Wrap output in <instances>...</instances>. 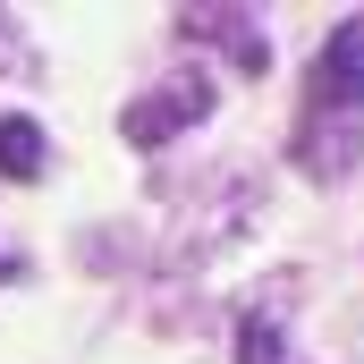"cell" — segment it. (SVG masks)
<instances>
[{"label": "cell", "mask_w": 364, "mask_h": 364, "mask_svg": "<svg viewBox=\"0 0 364 364\" xmlns=\"http://www.w3.org/2000/svg\"><path fill=\"white\" fill-rule=\"evenodd\" d=\"M237 364H296L288 348H279V322H272V314H255V322L237 331Z\"/></svg>", "instance_id": "277c9868"}, {"label": "cell", "mask_w": 364, "mask_h": 364, "mask_svg": "<svg viewBox=\"0 0 364 364\" xmlns=\"http://www.w3.org/2000/svg\"><path fill=\"white\" fill-rule=\"evenodd\" d=\"M305 93H314V119H322V110H348V119H356L364 110V17H348V26L322 43Z\"/></svg>", "instance_id": "6da1fadb"}, {"label": "cell", "mask_w": 364, "mask_h": 364, "mask_svg": "<svg viewBox=\"0 0 364 364\" xmlns=\"http://www.w3.org/2000/svg\"><path fill=\"white\" fill-rule=\"evenodd\" d=\"M0 178H43V127L26 110L0 119Z\"/></svg>", "instance_id": "3957f363"}, {"label": "cell", "mask_w": 364, "mask_h": 364, "mask_svg": "<svg viewBox=\"0 0 364 364\" xmlns=\"http://www.w3.org/2000/svg\"><path fill=\"white\" fill-rule=\"evenodd\" d=\"M0 34H9V17H0ZM0 60H9V51H0ZM9 68H17V60H9Z\"/></svg>", "instance_id": "5b68a950"}, {"label": "cell", "mask_w": 364, "mask_h": 364, "mask_svg": "<svg viewBox=\"0 0 364 364\" xmlns=\"http://www.w3.org/2000/svg\"><path fill=\"white\" fill-rule=\"evenodd\" d=\"M203 110H212V85L186 68V77H170V85H153L144 102H136V110H127V119H119V127H127V144H161V136L195 127Z\"/></svg>", "instance_id": "7a4b0ae2"}]
</instances>
